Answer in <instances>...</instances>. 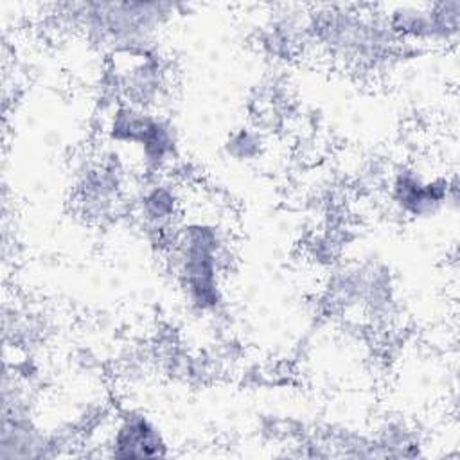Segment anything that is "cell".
<instances>
[{"label":"cell","mask_w":460,"mask_h":460,"mask_svg":"<svg viewBox=\"0 0 460 460\" xmlns=\"http://www.w3.org/2000/svg\"><path fill=\"white\" fill-rule=\"evenodd\" d=\"M307 29L334 58L359 65L381 58L397 43L383 16L358 13L350 7L311 13Z\"/></svg>","instance_id":"277c9868"},{"label":"cell","mask_w":460,"mask_h":460,"mask_svg":"<svg viewBox=\"0 0 460 460\" xmlns=\"http://www.w3.org/2000/svg\"><path fill=\"white\" fill-rule=\"evenodd\" d=\"M126 183L122 156L115 149L88 160L81 167L75 183L77 203L83 214L101 221L111 217L124 199Z\"/></svg>","instance_id":"9c48e42d"},{"label":"cell","mask_w":460,"mask_h":460,"mask_svg":"<svg viewBox=\"0 0 460 460\" xmlns=\"http://www.w3.org/2000/svg\"><path fill=\"white\" fill-rule=\"evenodd\" d=\"M383 20L397 41L449 43L460 29V2L402 4L383 13Z\"/></svg>","instance_id":"52a82bcc"},{"label":"cell","mask_w":460,"mask_h":460,"mask_svg":"<svg viewBox=\"0 0 460 460\" xmlns=\"http://www.w3.org/2000/svg\"><path fill=\"white\" fill-rule=\"evenodd\" d=\"M187 205L185 187L167 172L146 174L133 192L131 212L147 239L165 253Z\"/></svg>","instance_id":"5b68a950"},{"label":"cell","mask_w":460,"mask_h":460,"mask_svg":"<svg viewBox=\"0 0 460 460\" xmlns=\"http://www.w3.org/2000/svg\"><path fill=\"white\" fill-rule=\"evenodd\" d=\"M102 131L111 149L129 151L146 174L169 172L178 158L176 128L158 110L115 101Z\"/></svg>","instance_id":"7a4b0ae2"},{"label":"cell","mask_w":460,"mask_h":460,"mask_svg":"<svg viewBox=\"0 0 460 460\" xmlns=\"http://www.w3.org/2000/svg\"><path fill=\"white\" fill-rule=\"evenodd\" d=\"M388 196L402 216L426 219L437 216L447 205H456L458 185L455 178L428 176L413 165H401L390 176Z\"/></svg>","instance_id":"8992f818"},{"label":"cell","mask_w":460,"mask_h":460,"mask_svg":"<svg viewBox=\"0 0 460 460\" xmlns=\"http://www.w3.org/2000/svg\"><path fill=\"white\" fill-rule=\"evenodd\" d=\"M111 72L120 102L156 110L167 92V68L155 47L113 52Z\"/></svg>","instance_id":"ba28073f"},{"label":"cell","mask_w":460,"mask_h":460,"mask_svg":"<svg viewBox=\"0 0 460 460\" xmlns=\"http://www.w3.org/2000/svg\"><path fill=\"white\" fill-rule=\"evenodd\" d=\"M262 137L253 128H237L225 142V153L237 162H252L262 153Z\"/></svg>","instance_id":"8fae6325"},{"label":"cell","mask_w":460,"mask_h":460,"mask_svg":"<svg viewBox=\"0 0 460 460\" xmlns=\"http://www.w3.org/2000/svg\"><path fill=\"white\" fill-rule=\"evenodd\" d=\"M106 449L108 456L120 460L167 456V442L160 428L138 410H126L115 419Z\"/></svg>","instance_id":"30bf717a"},{"label":"cell","mask_w":460,"mask_h":460,"mask_svg":"<svg viewBox=\"0 0 460 460\" xmlns=\"http://www.w3.org/2000/svg\"><path fill=\"white\" fill-rule=\"evenodd\" d=\"M230 253V230L221 219L198 212L183 217L164 253L189 307L198 314H214L223 304L221 277Z\"/></svg>","instance_id":"6da1fadb"},{"label":"cell","mask_w":460,"mask_h":460,"mask_svg":"<svg viewBox=\"0 0 460 460\" xmlns=\"http://www.w3.org/2000/svg\"><path fill=\"white\" fill-rule=\"evenodd\" d=\"M72 16L113 52L153 47V34L172 11L160 2H95L70 5Z\"/></svg>","instance_id":"3957f363"}]
</instances>
